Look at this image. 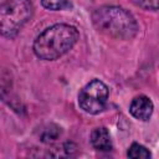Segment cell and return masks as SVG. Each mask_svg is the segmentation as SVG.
I'll return each mask as SVG.
<instances>
[{
  "mask_svg": "<svg viewBox=\"0 0 159 159\" xmlns=\"http://www.w3.org/2000/svg\"><path fill=\"white\" fill-rule=\"evenodd\" d=\"M78 40V31L66 24H56L41 32L34 42V52L41 60H56L68 52Z\"/></svg>",
  "mask_w": 159,
  "mask_h": 159,
  "instance_id": "obj_1",
  "label": "cell"
},
{
  "mask_svg": "<svg viewBox=\"0 0 159 159\" xmlns=\"http://www.w3.org/2000/svg\"><path fill=\"white\" fill-rule=\"evenodd\" d=\"M96 29L114 39H132L138 31L135 19L127 10L118 6H102L92 14Z\"/></svg>",
  "mask_w": 159,
  "mask_h": 159,
  "instance_id": "obj_2",
  "label": "cell"
},
{
  "mask_svg": "<svg viewBox=\"0 0 159 159\" xmlns=\"http://www.w3.org/2000/svg\"><path fill=\"white\" fill-rule=\"evenodd\" d=\"M34 6L30 0H6L0 7V27L5 37H14L31 19Z\"/></svg>",
  "mask_w": 159,
  "mask_h": 159,
  "instance_id": "obj_3",
  "label": "cell"
},
{
  "mask_svg": "<svg viewBox=\"0 0 159 159\" xmlns=\"http://www.w3.org/2000/svg\"><path fill=\"white\" fill-rule=\"evenodd\" d=\"M107 99L108 88L99 80H93L87 83L78 94L80 107L89 114H97L102 112L107 104Z\"/></svg>",
  "mask_w": 159,
  "mask_h": 159,
  "instance_id": "obj_4",
  "label": "cell"
},
{
  "mask_svg": "<svg viewBox=\"0 0 159 159\" xmlns=\"http://www.w3.org/2000/svg\"><path fill=\"white\" fill-rule=\"evenodd\" d=\"M129 112L137 119L148 120L153 113V102L147 96H138L132 101Z\"/></svg>",
  "mask_w": 159,
  "mask_h": 159,
  "instance_id": "obj_5",
  "label": "cell"
},
{
  "mask_svg": "<svg viewBox=\"0 0 159 159\" xmlns=\"http://www.w3.org/2000/svg\"><path fill=\"white\" fill-rule=\"evenodd\" d=\"M91 143L97 150L108 152L112 149V140L109 132L104 127H99L92 130L91 133Z\"/></svg>",
  "mask_w": 159,
  "mask_h": 159,
  "instance_id": "obj_6",
  "label": "cell"
},
{
  "mask_svg": "<svg viewBox=\"0 0 159 159\" xmlns=\"http://www.w3.org/2000/svg\"><path fill=\"white\" fill-rule=\"evenodd\" d=\"M127 155L129 158H135V159H148V158H150V152L145 147H143L138 143H133L129 147Z\"/></svg>",
  "mask_w": 159,
  "mask_h": 159,
  "instance_id": "obj_7",
  "label": "cell"
},
{
  "mask_svg": "<svg viewBox=\"0 0 159 159\" xmlns=\"http://www.w3.org/2000/svg\"><path fill=\"white\" fill-rule=\"evenodd\" d=\"M42 6L48 9V10H65V9H71L72 4L68 0H41Z\"/></svg>",
  "mask_w": 159,
  "mask_h": 159,
  "instance_id": "obj_8",
  "label": "cell"
},
{
  "mask_svg": "<svg viewBox=\"0 0 159 159\" xmlns=\"http://www.w3.org/2000/svg\"><path fill=\"white\" fill-rule=\"evenodd\" d=\"M139 7L147 10H158L159 9V0H130Z\"/></svg>",
  "mask_w": 159,
  "mask_h": 159,
  "instance_id": "obj_9",
  "label": "cell"
}]
</instances>
